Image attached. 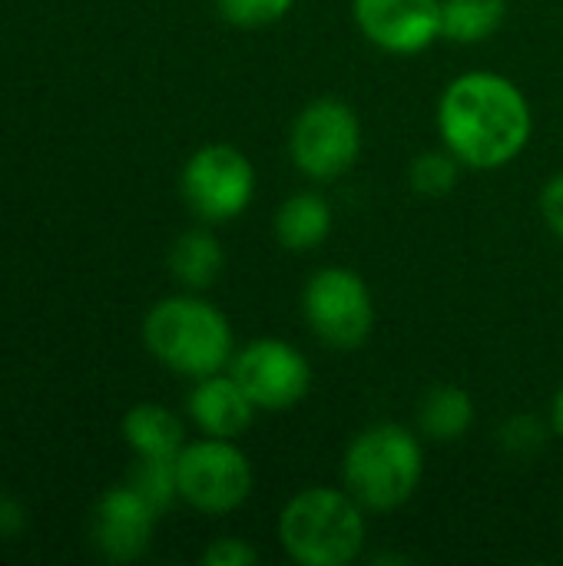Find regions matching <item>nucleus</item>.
<instances>
[{
  "instance_id": "nucleus-1",
  "label": "nucleus",
  "mask_w": 563,
  "mask_h": 566,
  "mask_svg": "<svg viewBox=\"0 0 563 566\" xmlns=\"http://www.w3.org/2000/svg\"><path fill=\"white\" fill-rule=\"evenodd\" d=\"M438 133L461 166L501 169L528 149L534 116L514 80L475 70L445 86L438 99Z\"/></svg>"
},
{
  "instance_id": "nucleus-2",
  "label": "nucleus",
  "mask_w": 563,
  "mask_h": 566,
  "mask_svg": "<svg viewBox=\"0 0 563 566\" xmlns=\"http://www.w3.org/2000/svg\"><path fill=\"white\" fill-rule=\"evenodd\" d=\"M143 342L159 365L186 378L216 375L236 355L229 318L212 302L196 295L156 302L143 322Z\"/></svg>"
},
{
  "instance_id": "nucleus-3",
  "label": "nucleus",
  "mask_w": 563,
  "mask_h": 566,
  "mask_svg": "<svg viewBox=\"0 0 563 566\" xmlns=\"http://www.w3.org/2000/svg\"><path fill=\"white\" fill-rule=\"evenodd\" d=\"M425 478V451L418 434L382 421L355 434L342 458V484L368 514L405 507Z\"/></svg>"
},
{
  "instance_id": "nucleus-4",
  "label": "nucleus",
  "mask_w": 563,
  "mask_h": 566,
  "mask_svg": "<svg viewBox=\"0 0 563 566\" xmlns=\"http://www.w3.org/2000/svg\"><path fill=\"white\" fill-rule=\"evenodd\" d=\"M365 507L338 488H305L279 514V541L299 566H348L365 547Z\"/></svg>"
},
{
  "instance_id": "nucleus-5",
  "label": "nucleus",
  "mask_w": 563,
  "mask_h": 566,
  "mask_svg": "<svg viewBox=\"0 0 563 566\" xmlns=\"http://www.w3.org/2000/svg\"><path fill=\"white\" fill-rule=\"evenodd\" d=\"M302 315L319 342L338 352L362 348L375 328V302L365 279L345 265L312 272L302 292Z\"/></svg>"
},
{
  "instance_id": "nucleus-6",
  "label": "nucleus",
  "mask_w": 563,
  "mask_h": 566,
  "mask_svg": "<svg viewBox=\"0 0 563 566\" xmlns=\"http://www.w3.org/2000/svg\"><path fill=\"white\" fill-rule=\"evenodd\" d=\"M362 153V123L355 109L335 96L312 99L292 123L289 156L309 179L332 182L345 176Z\"/></svg>"
},
{
  "instance_id": "nucleus-7",
  "label": "nucleus",
  "mask_w": 563,
  "mask_h": 566,
  "mask_svg": "<svg viewBox=\"0 0 563 566\" xmlns=\"http://www.w3.org/2000/svg\"><path fill=\"white\" fill-rule=\"evenodd\" d=\"M179 497L209 517L239 511L252 494V464L226 438H202L179 451L176 458Z\"/></svg>"
},
{
  "instance_id": "nucleus-8",
  "label": "nucleus",
  "mask_w": 563,
  "mask_h": 566,
  "mask_svg": "<svg viewBox=\"0 0 563 566\" xmlns=\"http://www.w3.org/2000/svg\"><path fill=\"white\" fill-rule=\"evenodd\" d=\"M183 199L202 222H232L256 196L249 156L229 143H206L183 166Z\"/></svg>"
},
{
  "instance_id": "nucleus-9",
  "label": "nucleus",
  "mask_w": 563,
  "mask_h": 566,
  "mask_svg": "<svg viewBox=\"0 0 563 566\" xmlns=\"http://www.w3.org/2000/svg\"><path fill=\"white\" fill-rule=\"evenodd\" d=\"M229 375L242 385L259 411H292L312 388V365L282 338H256L229 361Z\"/></svg>"
},
{
  "instance_id": "nucleus-10",
  "label": "nucleus",
  "mask_w": 563,
  "mask_h": 566,
  "mask_svg": "<svg viewBox=\"0 0 563 566\" xmlns=\"http://www.w3.org/2000/svg\"><path fill=\"white\" fill-rule=\"evenodd\" d=\"M352 13L385 53L411 56L441 40V0H352Z\"/></svg>"
},
{
  "instance_id": "nucleus-11",
  "label": "nucleus",
  "mask_w": 563,
  "mask_h": 566,
  "mask_svg": "<svg viewBox=\"0 0 563 566\" xmlns=\"http://www.w3.org/2000/svg\"><path fill=\"white\" fill-rule=\"evenodd\" d=\"M156 511L126 484L110 488L96 507H93V544L106 560L126 564L146 554L153 531H156Z\"/></svg>"
},
{
  "instance_id": "nucleus-12",
  "label": "nucleus",
  "mask_w": 563,
  "mask_h": 566,
  "mask_svg": "<svg viewBox=\"0 0 563 566\" xmlns=\"http://www.w3.org/2000/svg\"><path fill=\"white\" fill-rule=\"evenodd\" d=\"M186 408L206 438H226V441L242 438L259 411L252 398L242 391V385L232 375H219V371L196 378V388L189 391Z\"/></svg>"
},
{
  "instance_id": "nucleus-13",
  "label": "nucleus",
  "mask_w": 563,
  "mask_h": 566,
  "mask_svg": "<svg viewBox=\"0 0 563 566\" xmlns=\"http://www.w3.org/2000/svg\"><path fill=\"white\" fill-rule=\"evenodd\" d=\"M123 441L139 458L176 461L179 451L186 448V428H183V421L169 408L143 401V405L126 411V418H123Z\"/></svg>"
},
{
  "instance_id": "nucleus-14",
  "label": "nucleus",
  "mask_w": 563,
  "mask_h": 566,
  "mask_svg": "<svg viewBox=\"0 0 563 566\" xmlns=\"http://www.w3.org/2000/svg\"><path fill=\"white\" fill-rule=\"evenodd\" d=\"M332 232V206L319 192H295L275 212V239L289 252H312Z\"/></svg>"
},
{
  "instance_id": "nucleus-15",
  "label": "nucleus",
  "mask_w": 563,
  "mask_h": 566,
  "mask_svg": "<svg viewBox=\"0 0 563 566\" xmlns=\"http://www.w3.org/2000/svg\"><path fill=\"white\" fill-rule=\"evenodd\" d=\"M475 424V401L458 385H438L431 388L418 405V431L428 441L448 444L461 441Z\"/></svg>"
},
{
  "instance_id": "nucleus-16",
  "label": "nucleus",
  "mask_w": 563,
  "mask_h": 566,
  "mask_svg": "<svg viewBox=\"0 0 563 566\" xmlns=\"http://www.w3.org/2000/svg\"><path fill=\"white\" fill-rule=\"evenodd\" d=\"M222 265H226L222 245L206 229L183 232L169 249V269L176 282H183L186 289H209L222 275Z\"/></svg>"
},
{
  "instance_id": "nucleus-17",
  "label": "nucleus",
  "mask_w": 563,
  "mask_h": 566,
  "mask_svg": "<svg viewBox=\"0 0 563 566\" xmlns=\"http://www.w3.org/2000/svg\"><path fill=\"white\" fill-rule=\"evenodd\" d=\"M508 0H441V36L451 43H481L501 30Z\"/></svg>"
},
{
  "instance_id": "nucleus-18",
  "label": "nucleus",
  "mask_w": 563,
  "mask_h": 566,
  "mask_svg": "<svg viewBox=\"0 0 563 566\" xmlns=\"http://www.w3.org/2000/svg\"><path fill=\"white\" fill-rule=\"evenodd\" d=\"M458 176H461V159L451 153V149H431V153H421L411 169H408V182L418 196L425 199H441L448 196L455 186H458Z\"/></svg>"
},
{
  "instance_id": "nucleus-19",
  "label": "nucleus",
  "mask_w": 563,
  "mask_h": 566,
  "mask_svg": "<svg viewBox=\"0 0 563 566\" xmlns=\"http://www.w3.org/2000/svg\"><path fill=\"white\" fill-rule=\"evenodd\" d=\"M129 488L156 511H169L173 501L179 497V478H176V461H166V458H139L133 478H129Z\"/></svg>"
},
{
  "instance_id": "nucleus-20",
  "label": "nucleus",
  "mask_w": 563,
  "mask_h": 566,
  "mask_svg": "<svg viewBox=\"0 0 563 566\" xmlns=\"http://www.w3.org/2000/svg\"><path fill=\"white\" fill-rule=\"evenodd\" d=\"M295 0H216L219 13L236 27H269L292 10Z\"/></svg>"
},
{
  "instance_id": "nucleus-21",
  "label": "nucleus",
  "mask_w": 563,
  "mask_h": 566,
  "mask_svg": "<svg viewBox=\"0 0 563 566\" xmlns=\"http://www.w3.org/2000/svg\"><path fill=\"white\" fill-rule=\"evenodd\" d=\"M206 566H256L259 564V551L242 541V537H219L206 547L202 554Z\"/></svg>"
},
{
  "instance_id": "nucleus-22",
  "label": "nucleus",
  "mask_w": 563,
  "mask_h": 566,
  "mask_svg": "<svg viewBox=\"0 0 563 566\" xmlns=\"http://www.w3.org/2000/svg\"><path fill=\"white\" fill-rule=\"evenodd\" d=\"M541 212H544L551 232L563 239V172H557V176L544 186V192H541Z\"/></svg>"
},
{
  "instance_id": "nucleus-23",
  "label": "nucleus",
  "mask_w": 563,
  "mask_h": 566,
  "mask_svg": "<svg viewBox=\"0 0 563 566\" xmlns=\"http://www.w3.org/2000/svg\"><path fill=\"white\" fill-rule=\"evenodd\" d=\"M20 531H23V507L13 497L0 494V537H13Z\"/></svg>"
},
{
  "instance_id": "nucleus-24",
  "label": "nucleus",
  "mask_w": 563,
  "mask_h": 566,
  "mask_svg": "<svg viewBox=\"0 0 563 566\" xmlns=\"http://www.w3.org/2000/svg\"><path fill=\"white\" fill-rule=\"evenodd\" d=\"M551 428H554V434H561L563 438V385L557 388L554 405H551Z\"/></svg>"
}]
</instances>
